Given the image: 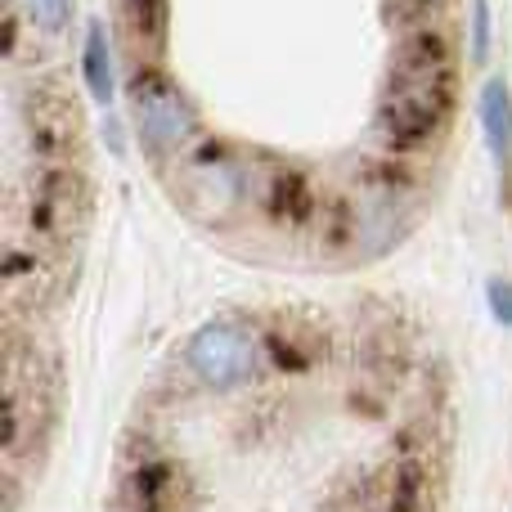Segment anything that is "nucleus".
Returning a JSON list of instances; mask_svg holds the SVG:
<instances>
[{
    "instance_id": "obj_1",
    "label": "nucleus",
    "mask_w": 512,
    "mask_h": 512,
    "mask_svg": "<svg viewBox=\"0 0 512 512\" xmlns=\"http://www.w3.org/2000/svg\"><path fill=\"white\" fill-rule=\"evenodd\" d=\"M454 68L450 50L436 36H414L396 50L382 95V126L396 144H427L450 117Z\"/></svg>"
},
{
    "instance_id": "obj_11",
    "label": "nucleus",
    "mask_w": 512,
    "mask_h": 512,
    "mask_svg": "<svg viewBox=\"0 0 512 512\" xmlns=\"http://www.w3.org/2000/svg\"><path fill=\"white\" fill-rule=\"evenodd\" d=\"M400 9H427V5H436V0H396Z\"/></svg>"
},
{
    "instance_id": "obj_8",
    "label": "nucleus",
    "mask_w": 512,
    "mask_h": 512,
    "mask_svg": "<svg viewBox=\"0 0 512 512\" xmlns=\"http://www.w3.org/2000/svg\"><path fill=\"white\" fill-rule=\"evenodd\" d=\"M126 9H131L135 36H162V23H167V0H126Z\"/></svg>"
},
{
    "instance_id": "obj_5",
    "label": "nucleus",
    "mask_w": 512,
    "mask_h": 512,
    "mask_svg": "<svg viewBox=\"0 0 512 512\" xmlns=\"http://www.w3.org/2000/svg\"><path fill=\"white\" fill-rule=\"evenodd\" d=\"M481 122H486V140H490L495 162L504 171H512V95H508L504 77L486 81V95H481Z\"/></svg>"
},
{
    "instance_id": "obj_9",
    "label": "nucleus",
    "mask_w": 512,
    "mask_h": 512,
    "mask_svg": "<svg viewBox=\"0 0 512 512\" xmlns=\"http://www.w3.org/2000/svg\"><path fill=\"white\" fill-rule=\"evenodd\" d=\"M472 18H477V23H472V32H477V45H472V50H477V59H481V54H486V36H490L486 0H472Z\"/></svg>"
},
{
    "instance_id": "obj_10",
    "label": "nucleus",
    "mask_w": 512,
    "mask_h": 512,
    "mask_svg": "<svg viewBox=\"0 0 512 512\" xmlns=\"http://www.w3.org/2000/svg\"><path fill=\"white\" fill-rule=\"evenodd\" d=\"M490 301H495V315L512 324V283H490Z\"/></svg>"
},
{
    "instance_id": "obj_6",
    "label": "nucleus",
    "mask_w": 512,
    "mask_h": 512,
    "mask_svg": "<svg viewBox=\"0 0 512 512\" xmlns=\"http://www.w3.org/2000/svg\"><path fill=\"white\" fill-rule=\"evenodd\" d=\"M86 77H90V90L95 99H113V63H108V36L99 23H90L86 32Z\"/></svg>"
},
{
    "instance_id": "obj_2",
    "label": "nucleus",
    "mask_w": 512,
    "mask_h": 512,
    "mask_svg": "<svg viewBox=\"0 0 512 512\" xmlns=\"http://www.w3.org/2000/svg\"><path fill=\"white\" fill-rule=\"evenodd\" d=\"M131 108H135L144 144L153 153H176L194 140V108H189V99L162 72H135Z\"/></svg>"
},
{
    "instance_id": "obj_3",
    "label": "nucleus",
    "mask_w": 512,
    "mask_h": 512,
    "mask_svg": "<svg viewBox=\"0 0 512 512\" xmlns=\"http://www.w3.org/2000/svg\"><path fill=\"white\" fill-rule=\"evenodd\" d=\"M256 355L261 351H256V337L248 328L216 319V324H203L189 337L185 360L198 382H207V387H216V391H230L256 373Z\"/></svg>"
},
{
    "instance_id": "obj_4",
    "label": "nucleus",
    "mask_w": 512,
    "mask_h": 512,
    "mask_svg": "<svg viewBox=\"0 0 512 512\" xmlns=\"http://www.w3.org/2000/svg\"><path fill=\"white\" fill-rule=\"evenodd\" d=\"M185 198L207 216H225L243 198V171L225 158H198L189 162Z\"/></svg>"
},
{
    "instance_id": "obj_7",
    "label": "nucleus",
    "mask_w": 512,
    "mask_h": 512,
    "mask_svg": "<svg viewBox=\"0 0 512 512\" xmlns=\"http://www.w3.org/2000/svg\"><path fill=\"white\" fill-rule=\"evenodd\" d=\"M23 9L41 32H59V27H68V18H72V0H23Z\"/></svg>"
}]
</instances>
